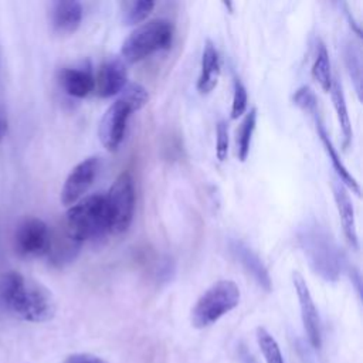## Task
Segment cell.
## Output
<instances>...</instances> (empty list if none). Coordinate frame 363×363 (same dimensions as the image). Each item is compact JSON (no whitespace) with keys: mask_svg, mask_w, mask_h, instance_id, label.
<instances>
[{"mask_svg":"<svg viewBox=\"0 0 363 363\" xmlns=\"http://www.w3.org/2000/svg\"><path fill=\"white\" fill-rule=\"evenodd\" d=\"M0 299L13 315L27 322H47L55 315L52 294L43 284L16 271L1 277Z\"/></svg>","mask_w":363,"mask_h":363,"instance_id":"obj_1","label":"cell"},{"mask_svg":"<svg viewBox=\"0 0 363 363\" xmlns=\"http://www.w3.org/2000/svg\"><path fill=\"white\" fill-rule=\"evenodd\" d=\"M298 242L315 274L328 282L339 279L343 255L325 227L315 221L305 223L298 231Z\"/></svg>","mask_w":363,"mask_h":363,"instance_id":"obj_2","label":"cell"},{"mask_svg":"<svg viewBox=\"0 0 363 363\" xmlns=\"http://www.w3.org/2000/svg\"><path fill=\"white\" fill-rule=\"evenodd\" d=\"M62 225L79 244L105 237L109 233L105 196L92 194L72 204L65 214Z\"/></svg>","mask_w":363,"mask_h":363,"instance_id":"obj_3","label":"cell"},{"mask_svg":"<svg viewBox=\"0 0 363 363\" xmlns=\"http://www.w3.org/2000/svg\"><path fill=\"white\" fill-rule=\"evenodd\" d=\"M173 40V26L169 20L155 18L136 27L121 48V57L128 64H135L146 57L167 50Z\"/></svg>","mask_w":363,"mask_h":363,"instance_id":"obj_4","label":"cell"},{"mask_svg":"<svg viewBox=\"0 0 363 363\" xmlns=\"http://www.w3.org/2000/svg\"><path fill=\"white\" fill-rule=\"evenodd\" d=\"M240 298L241 292L234 281L220 279L214 282L194 303L191 309V325L197 329L211 326L231 312L240 303Z\"/></svg>","mask_w":363,"mask_h":363,"instance_id":"obj_5","label":"cell"},{"mask_svg":"<svg viewBox=\"0 0 363 363\" xmlns=\"http://www.w3.org/2000/svg\"><path fill=\"white\" fill-rule=\"evenodd\" d=\"M111 234H122L132 224L135 213V184L129 172L121 173L105 196Z\"/></svg>","mask_w":363,"mask_h":363,"instance_id":"obj_6","label":"cell"},{"mask_svg":"<svg viewBox=\"0 0 363 363\" xmlns=\"http://www.w3.org/2000/svg\"><path fill=\"white\" fill-rule=\"evenodd\" d=\"M51 231L48 225L35 217L26 218L14 233V248L20 257L38 258L48 254Z\"/></svg>","mask_w":363,"mask_h":363,"instance_id":"obj_7","label":"cell"},{"mask_svg":"<svg viewBox=\"0 0 363 363\" xmlns=\"http://www.w3.org/2000/svg\"><path fill=\"white\" fill-rule=\"evenodd\" d=\"M292 284H294L296 298L299 302L302 325H303L305 333L308 336V340L313 349H320V346H322V325H320V318H319L316 305L313 302V298L311 295L309 286H308L305 278L298 271L292 272Z\"/></svg>","mask_w":363,"mask_h":363,"instance_id":"obj_8","label":"cell"},{"mask_svg":"<svg viewBox=\"0 0 363 363\" xmlns=\"http://www.w3.org/2000/svg\"><path fill=\"white\" fill-rule=\"evenodd\" d=\"M132 113V109L119 98L105 111L99 123V140L108 152H116L121 146Z\"/></svg>","mask_w":363,"mask_h":363,"instance_id":"obj_9","label":"cell"},{"mask_svg":"<svg viewBox=\"0 0 363 363\" xmlns=\"http://www.w3.org/2000/svg\"><path fill=\"white\" fill-rule=\"evenodd\" d=\"M101 167L99 156H89L79 162L65 179L61 189V203L72 206L91 187Z\"/></svg>","mask_w":363,"mask_h":363,"instance_id":"obj_10","label":"cell"},{"mask_svg":"<svg viewBox=\"0 0 363 363\" xmlns=\"http://www.w3.org/2000/svg\"><path fill=\"white\" fill-rule=\"evenodd\" d=\"M230 251L264 291L269 292L272 289V281L268 269L265 268L261 258L248 245L240 240H231Z\"/></svg>","mask_w":363,"mask_h":363,"instance_id":"obj_11","label":"cell"},{"mask_svg":"<svg viewBox=\"0 0 363 363\" xmlns=\"http://www.w3.org/2000/svg\"><path fill=\"white\" fill-rule=\"evenodd\" d=\"M82 6L74 0L55 1L51 6L50 21L54 33L67 35L74 33L82 21Z\"/></svg>","mask_w":363,"mask_h":363,"instance_id":"obj_12","label":"cell"},{"mask_svg":"<svg viewBox=\"0 0 363 363\" xmlns=\"http://www.w3.org/2000/svg\"><path fill=\"white\" fill-rule=\"evenodd\" d=\"M311 116H312L313 121H315V126H316L318 136H319V139H320V142H322V145H323V147H325V150H326V155H328V157H329V160H330V163H332V167H333V170L336 172V174H337L340 183H342L343 186H346L349 190H352L356 196H360L359 183H357L356 179L350 174V172L347 170V167H346L345 163L342 162V159H340V156H339L336 147L333 146V143H332V140H330V138H329V135H328V130H326V128H325V125H323V122H322V119H320L319 109L315 111L313 113H311Z\"/></svg>","mask_w":363,"mask_h":363,"instance_id":"obj_13","label":"cell"},{"mask_svg":"<svg viewBox=\"0 0 363 363\" xmlns=\"http://www.w3.org/2000/svg\"><path fill=\"white\" fill-rule=\"evenodd\" d=\"M128 81L125 64L121 60H109L101 65L98 71L96 94L101 98H109L119 94Z\"/></svg>","mask_w":363,"mask_h":363,"instance_id":"obj_14","label":"cell"},{"mask_svg":"<svg viewBox=\"0 0 363 363\" xmlns=\"http://www.w3.org/2000/svg\"><path fill=\"white\" fill-rule=\"evenodd\" d=\"M335 204L339 213V220L342 223L343 234L347 242L352 245L353 250L359 248V238H357V228H356V218H354V208L346 189L340 182H333L332 184Z\"/></svg>","mask_w":363,"mask_h":363,"instance_id":"obj_15","label":"cell"},{"mask_svg":"<svg viewBox=\"0 0 363 363\" xmlns=\"http://www.w3.org/2000/svg\"><path fill=\"white\" fill-rule=\"evenodd\" d=\"M220 77V55L213 44L211 40H206L203 55H201V65H200V75L197 78L196 88L200 94H208L217 85Z\"/></svg>","mask_w":363,"mask_h":363,"instance_id":"obj_16","label":"cell"},{"mask_svg":"<svg viewBox=\"0 0 363 363\" xmlns=\"http://www.w3.org/2000/svg\"><path fill=\"white\" fill-rule=\"evenodd\" d=\"M62 89L74 98H85L95 86V79L88 69L64 68L58 75Z\"/></svg>","mask_w":363,"mask_h":363,"instance_id":"obj_17","label":"cell"},{"mask_svg":"<svg viewBox=\"0 0 363 363\" xmlns=\"http://www.w3.org/2000/svg\"><path fill=\"white\" fill-rule=\"evenodd\" d=\"M79 247H81V244L78 241H75L65 231V228L62 225V231L58 233L57 235H54L51 233V244H50V250H48L50 259L55 265L67 264L77 257Z\"/></svg>","mask_w":363,"mask_h":363,"instance_id":"obj_18","label":"cell"},{"mask_svg":"<svg viewBox=\"0 0 363 363\" xmlns=\"http://www.w3.org/2000/svg\"><path fill=\"white\" fill-rule=\"evenodd\" d=\"M329 92H330V98H332L333 108L336 112L337 123H339V128H340L343 139H345V146H349L352 136H353V130H352V123H350V118L347 113L345 92H343L342 84L336 75H333V81H332V86H330Z\"/></svg>","mask_w":363,"mask_h":363,"instance_id":"obj_19","label":"cell"},{"mask_svg":"<svg viewBox=\"0 0 363 363\" xmlns=\"http://www.w3.org/2000/svg\"><path fill=\"white\" fill-rule=\"evenodd\" d=\"M311 72H312V78L319 84V86L325 92H329L330 86H332V81H333V74H332V68H330L329 52L323 43H319V45H318Z\"/></svg>","mask_w":363,"mask_h":363,"instance_id":"obj_20","label":"cell"},{"mask_svg":"<svg viewBox=\"0 0 363 363\" xmlns=\"http://www.w3.org/2000/svg\"><path fill=\"white\" fill-rule=\"evenodd\" d=\"M255 125H257V109L252 108V109H250L248 113H245V116L237 130V138H235L237 156L241 162H245V159L248 157Z\"/></svg>","mask_w":363,"mask_h":363,"instance_id":"obj_21","label":"cell"},{"mask_svg":"<svg viewBox=\"0 0 363 363\" xmlns=\"http://www.w3.org/2000/svg\"><path fill=\"white\" fill-rule=\"evenodd\" d=\"M155 7V1L152 0H135V1H125L122 3L121 16L122 23L125 26H136L143 23Z\"/></svg>","mask_w":363,"mask_h":363,"instance_id":"obj_22","label":"cell"},{"mask_svg":"<svg viewBox=\"0 0 363 363\" xmlns=\"http://www.w3.org/2000/svg\"><path fill=\"white\" fill-rule=\"evenodd\" d=\"M255 336H257V342L261 349V353L265 359V363H285L278 342L265 328H261V326L257 328Z\"/></svg>","mask_w":363,"mask_h":363,"instance_id":"obj_23","label":"cell"},{"mask_svg":"<svg viewBox=\"0 0 363 363\" xmlns=\"http://www.w3.org/2000/svg\"><path fill=\"white\" fill-rule=\"evenodd\" d=\"M119 94V99H122L132 109V112L142 109L149 101V92L146 91V88L136 82L126 84Z\"/></svg>","mask_w":363,"mask_h":363,"instance_id":"obj_24","label":"cell"},{"mask_svg":"<svg viewBox=\"0 0 363 363\" xmlns=\"http://www.w3.org/2000/svg\"><path fill=\"white\" fill-rule=\"evenodd\" d=\"M345 62L349 71L350 78L354 82V89L357 92V96H362V61H360V52L352 45H346L345 48Z\"/></svg>","mask_w":363,"mask_h":363,"instance_id":"obj_25","label":"cell"},{"mask_svg":"<svg viewBox=\"0 0 363 363\" xmlns=\"http://www.w3.org/2000/svg\"><path fill=\"white\" fill-rule=\"evenodd\" d=\"M247 102H248V95L244 84L241 82L240 78H234V94H233L231 112H230L231 119H238L240 116L244 115L247 109Z\"/></svg>","mask_w":363,"mask_h":363,"instance_id":"obj_26","label":"cell"},{"mask_svg":"<svg viewBox=\"0 0 363 363\" xmlns=\"http://www.w3.org/2000/svg\"><path fill=\"white\" fill-rule=\"evenodd\" d=\"M292 102L299 108L302 109L303 112L306 113H313L315 111H318V99H316V95L313 94V91L308 86V85H303L301 88H298L292 96Z\"/></svg>","mask_w":363,"mask_h":363,"instance_id":"obj_27","label":"cell"},{"mask_svg":"<svg viewBox=\"0 0 363 363\" xmlns=\"http://www.w3.org/2000/svg\"><path fill=\"white\" fill-rule=\"evenodd\" d=\"M216 156L220 162H224L228 155V126L225 121H218L216 128Z\"/></svg>","mask_w":363,"mask_h":363,"instance_id":"obj_28","label":"cell"},{"mask_svg":"<svg viewBox=\"0 0 363 363\" xmlns=\"http://www.w3.org/2000/svg\"><path fill=\"white\" fill-rule=\"evenodd\" d=\"M64 363H106L102 357H98L95 354L89 353H74L69 354Z\"/></svg>","mask_w":363,"mask_h":363,"instance_id":"obj_29","label":"cell"},{"mask_svg":"<svg viewBox=\"0 0 363 363\" xmlns=\"http://www.w3.org/2000/svg\"><path fill=\"white\" fill-rule=\"evenodd\" d=\"M238 359L240 363H258L255 357L251 354V352L245 346H240L238 349Z\"/></svg>","mask_w":363,"mask_h":363,"instance_id":"obj_30","label":"cell"},{"mask_svg":"<svg viewBox=\"0 0 363 363\" xmlns=\"http://www.w3.org/2000/svg\"><path fill=\"white\" fill-rule=\"evenodd\" d=\"M7 132V121L6 118L3 116V113L0 112V139H3V136L6 135Z\"/></svg>","mask_w":363,"mask_h":363,"instance_id":"obj_31","label":"cell"}]
</instances>
